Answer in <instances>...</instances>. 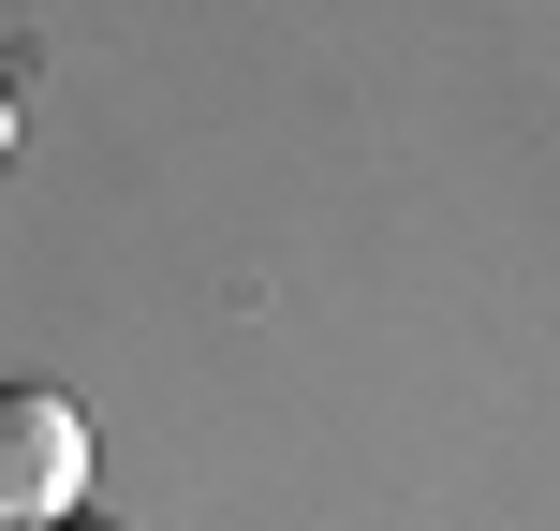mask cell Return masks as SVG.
Instances as JSON below:
<instances>
[{"label": "cell", "instance_id": "6da1fadb", "mask_svg": "<svg viewBox=\"0 0 560 531\" xmlns=\"http://www.w3.org/2000/svg\"><path fill=\"white\" fill-rule=\"evenodd\" d=\"M89 487V414L59 384H0V531H59Z\"/></svg>", "mask_w": 560, "mask_h": 531}, {"label": "cell", "instance_id": "7a4b0ae2", "mask_svg": "<svg viewBox=\"0 0 560 531\" xmlns=\"http://www.w3.org/2000/svg\"><path fill=\"white\" fill-rule=\"evenodd\" d=\"M0 148H15V89H0Z\"/></svg>", "mask_w": 560, "mask_h": 531}, {"label": "cell", "instance_id": "3957f363", "mask_svg": "<svg viewBox=\"0 0 560 531\" xmlns=\"http://www.w3.org/2000/svg\"><path fill=\"white\" fill-rule=\"evenodd\" d=\"M59 531H89V517H59Z\"/></svg>", "mask_w": 560, "mask_h": 531}]
</instances>
